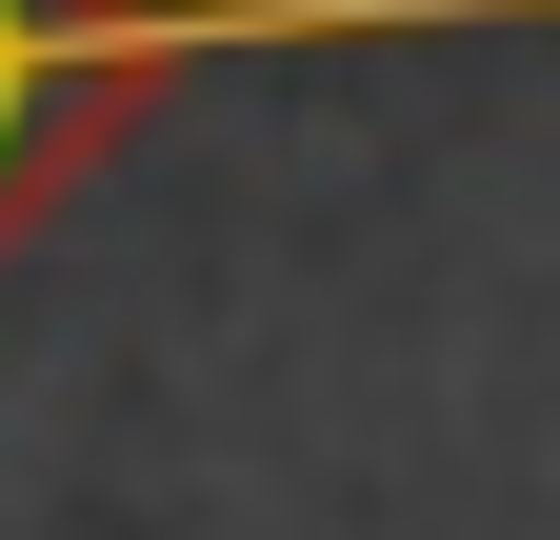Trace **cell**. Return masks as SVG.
Masks as SVG:
<instances>
[{
    "label": "cell",
    "instance_id": "6da1fadb",
    "mask_svg": "<svg viewBox=\"0 0 560 540\" xmlns=\"http://www.w3.org/2000/svg\"><path fill=\"white\" fill-rule=\"evenodd\" d=\"M140 81H161V40H140L120 0H0V240L120 161Z\"/></svg>",
    "mask_w": 560,
    "mask_h": 540
}]
</instances>
